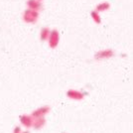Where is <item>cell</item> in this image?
I'll return each instance as SVG.
<instances>
[{"label":"cell","mask_w":133,"mask_h":133,"mask_svg":"<svg viewBox=\"0 0 133 133\" xmlns=\"http://www.w3.org/2000/svg\"><path fill=\"white\" fill-rule=\"evenodd\" d=\"M40 13L39 11H35L32 9H25L23 11L22 14V19L25 23H29V24H34V23H37L38 19H39Z\"/></svg>","instance_id":"cell-1"},{"label":"cell","mask_w":133,"mask_h":133,"mask_svg":"<svg viewBox=\"0 0 133 133\" xmlns=\"http://www.w3.org/2000/svg\"><path fill=\"white\" fill-rule=\"evenodd\" d=\"M60 43V32L57 29H52L48 38V45L51 49H56Z\"/></svg>","instance_id":"cell-2"},{"label":"cell","mask_w":133,"mask_h":133,"mask_svg":"<svg viewBox=\"0 0 133 133\" xmlns=\"http://www.w3.org/2000/svg\"><path fill=\"white\" fill-rule=\"evenodd\" d=\"M115 56V53L112 49H103V50L97 51L94 54V60L96 61H102L106 59H110Z\"/></svg>","instance_id":"cell-3"},{"label":"cell","mask_w":133,"mask_h":133,"mask_svg":"<svg viewBox=\"0 0 133 133\" xmlns=\"http://www.w3.org/2000/svg\"><path fill=\"white\" fill-rule=\"evenodd\" d=\"M87 94H88V92H82L78 89H70L66 91V96L70 99H74V100H83Z\"/></svg>","instance_id":"cell-4"},{"label":"cell","mask_w":133,"mask_h":133,"mask_svg":"<svg viewBox=\"0 0 133 133\" xmlns=\"http://www.w3.org/2000/svg\"><path fill=\"white\" fill-rule=\"evenodd\" d=\"M51 110V107L49 105H44V106H41L39 108L35 109V110L32 111L31 113V116L33 117L34 119L36 118H40V117H45Z\"/></svg>","instance_id":"cell-5"},{"label":"cell","mask_w":133,"mask_h":133,"mask_svg":"<svg viewBox=\"0 0 133 133\" xmlns=\"http://www.w3.org/2000/svg\"><path fill=\"white\" fill-rule=\"evenodd\" d=\"M19 120L21 122L24 127L26 128H30L33 126V122H34V118L31 115H27V114H23L19 117Z\"/></svg>","instance_id":"cell-6"},{"label":"cell","mask_w":133,"mask_h":133,"mask_svg":"<svg viewBox=\"0 0 133 133\" xmlns=\"http://www.w3.org/2000/svg\"><path fill=\"white\" fill-rule=\"evenodd\" d=\"M26 5L29 9H32L35 11H40L43 8V4L42 2H40L38 0H27Z\"/></svg>","instance_id":"cell-7"},{"label":"cell","mask_w":133,"mask_h":133,"mask_svg":"<svg viewBox=\"0 0 133 133\" xmlns=\"http://www.w3.org/2000/svg\"><path fill=\"white\" fill-rule=\"evenodd\" d=\"M45 125H46V119H45V117H40V118L34 119L33 126L32 127L35 130H40V129H42V128L44 127Z\"/></svg>","instance_id":"cell-8"},{"label":"cell","mask_w":133,"mask_h":133,"mask_svg":"<svg viewBox=\"0 0 133 133\" xmlns=\"http://www.w3.org/2000/svg\"><path fill=\"white\" fill-rule=\"evenodd\" d=\"M109 8H110V3L108 1H103V2H100V3H98L97 5L95 6L94 10H96L98 13H100V12L107 11Z\"/></svg>","instance_id":"cell-9"},{"label":"cell","mask_w":133,"mask_h":133,"mask_svg":"<svg viewBox=\"0 0 133 133\" xmlns=\"http://www.w3.org/2000/svg\"><path fill=\"white\" fill-rule=\"evenodd\" d=\"M51 29L48 27H43L40 30V39L41 41H48L49 35H50Z\"/></svg>","instance_id":"cell-10"},{"label":"cell","mask_w":133,"mask_h":133,"mask_svg":"<svg viewBox=\"0 0 133 133\" xmlns=\"http://www.w3.org/2000/svg\"><path fill=\"white\" fill-rule=\"evenodd\" d=\"M90 16H91L92 20L94 21V23H96V24H100V23H101V17H100V14L96 11V10L90 11Z\"/></svg>","instance_id":"cell-11"},{"label":"cell","mask_w":133,"mask_h":133,"mask_svg":"<svg viewBox=\"0 0 133 133\" xmlns=\"http://www.w3.org/2000/svg\"><path fill=\"white\" fill-rule=\"evenodd\" d=\"M22 132V129H21V126H19V125H17L15 127L13 128V132L12 133H21Z\"/></svg>","instance_id":"cell-12"},{"label":"cell","mask_w":133,"mask_h":133,"mask_svg":"<svg viewBox=\"0 0 133 133\" xmlns=\"http://www.w3.org/2000/svg\"><path fill=\"white\" fill-rule=\"evenodd\" d=\"M21 133H30L29 131H24V132H21Z\"/></svg>","instance_id":"cell-13"},{"label":"cell","mask_w":133,"mask_h":133,"mask_svg":"<svg viewBox=\"0 0 133 133\" xmlns=\"http://www.w3.org/2000/svg\"><path fill=\"white\" fill-rule=\"evenodd\" d=\"M38 1H40V2H42V1H44V0H38Z\"/></svg>","instance_id":"cell-14"}]
</instances>
